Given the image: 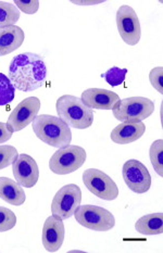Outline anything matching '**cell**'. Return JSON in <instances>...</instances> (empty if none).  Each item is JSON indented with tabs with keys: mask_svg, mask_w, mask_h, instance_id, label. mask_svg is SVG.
Returning a JSON list of instances; mask_svg holds the SVG:
<instances>
[{
	"mask_svg": "<svg viewBox=\"0 0 163 253\" xmlns=\"http://www.w3.org/2000/svg\"><path fill=\"white\" fill-rule=\"evenodd\" d=\"M47 67L38 54L26 52L15 56L9 67V79L15 88L24 92L34 91L46 82Z\"/></svg>",
	"mask_w": 163,
	"mask_h": 253,
	"instance_id": "6da1fadb",
	"label": "cell"
},
{
	"mask_svg": "<svg viewBox=\"0 0 163 253\" xmlns=\"http://www.w3.org/2000/svg\"><path fill=\"white\" fill-rule=\"evenodd\" d=\"M33 130L37 138L53 148L67 147L72 141V131L70 126L53 115L41 114L33 121Z\"/></svg>",
	"mask_w": 163,
	"mask_h": 253,
	"instance_id": "7a4b0ae2",
	"label": "cell"
},
{
	"mask_svg": "<svg viewBox=\"0 0 163 253\" xmlns=\"http://www.w3.org/2000/svg\"><path fill=\"white\" fill-rule=\"evenodd\" d=\"M56 110L58 118L70 127L86 129L90 127L94 122L92 109L85 106L82 99L72 95H63L58 98Z\"/></svg>",
	"mask_w": 163,
	"mask_h": 253,
	"instance_id": "3957f363",
	"label": "cell"
},
{
	"mask_svg": "<svg viewBox=\"0 0 163 253\" xmlns=\"http://www.w3.org/2000/svg\"><path fill=\"white\" fill-rule=\"evenodd\" d=\"M155 111V103L149 98L129 97L120 100L113 107V117L120 122L137 123L148 119Z\"/></svg>",
	"mask_w": 163,
	"mask_h": 253,
	"instance_id": "277c9868",
	"label": "cell"
},
{
	"mask_svg": "<svg viewBox=\"0 0 163 253\" xmlns=\"http://www.w3.org/2000/svg\"><path fill=\"white\" fill-rule=\"evenodd\" d=\"M87 153L80 146H67L53 153L49 161V168L57 175H67L78 170L86 161Z\"/></svg>",
	"mask_w": 163,
	"mask_h": 253,
	"instance_id": "5b68a950",
	"label": "cell"
},
{
	"mask_svg": "<svg viewBox=\"0 0 163 253\" xmlns=\"http://www.w3.org/2000/svg\"><path fill=\"white\" fill-rule=\"evenodd\" d=\"M76 222L82 226L95 232H108L116 225L113 214L106 209L97 206H80L74 213Z\"/></svg>",
	"mask_w": 163,
	"mask_h": 253,
	"instance_id": "8992f818",
	"label": "cell"
},
{
	"mask_svg": "<svg viewBox=\"0 0 163 253\" xmlns=\"http://www.w3.org/2000/svg\"><path fill=\"white\" fill-rule=\"evenodd\" d=\"M82 190L78 185L70 184L59 189L51 202V213L58 218L68 219L74 215V213L81 206Z\"/></svg>",
	"mask_w": 163,
	"mask_h": 253,
	"instance_id": "52a82bcc",
	"label": "cell"
},
{
	"mask_svg": "<svg viewBox=\"0 0 163 253\" xmlns=\"http://www.w3.org/2000/svg\"><path fill=\"white\" fill-rule=\"evenodd\" d=\"M83 183L91 194L102 200L112 201L119 196V188L113 179L102 170L88 169L83 173Z\"/></svg>",
	"mask_w": 163,
	"mask_h": 253,
	"instance_id": "ba28073f",
	"label": "cell"
},
{
	"mask_svg": "<svg viewBox=\"0 0 163 253\" xmlns=\"http://www.w3.org/2000/svg\"><path fill=\"white\" fill-rule=\"evenodd\" d=\"M119 34L129 46L137 45L141 37V29L137 14L129 5H121L117 12Z\"/></svg>",
	"mask_w": 163,
	"mask_h": 253,
	"instance_id": "9c48e42d",
	"label": "cell"
},
{
	"mask_svg": "<svg viewBox=\"0 0 163 253\" xmlns=\"http://www.w3.org/2000/svg\"><path fill=\"white\" fill-rule=\"evenodd\" d=\"M41 101L36 97H29L21 101L9 115L7 125L11 131H20L30 125L37 117Z\"/></svg>",
	"mask_w": 163,
	"mask_h": 253,
	"instance_id": "30bf717a",
	"label": "cell"
},
{
	"mask_svg": "<svg viewBox=\"0 0 163 253\" xmlns=\"http://www.w3.org/2000/svg\"><path fill=\"white\" fill-rule=\"evenodd\" d=\"M123 178L128 188L136 194H145L151 187L149 170L137 160H128L124 163Z\"/></svg>",
	"mask_w": 163,
	"mask_h": 253,
	"instance_id": "8fae6325",
	"label": "cell"
},
{
	"mask_svg": "<svg viewBox=\"0 0 163 253\" xmlns=\"http://www.w3.org/2000/svg\"><path fill=\"white\" fill-rule=\"evenodd\" d=\"M16 183L24 188H33L40 178V169L36 161L29 155H19L12 163Z\"/></svg>",
	"mask_w": 163,
	"mask_h": 253,
	"instance_id": "7c38bea8",
	"label": "cell"
},
{
	"mask_svg": "<svg viewBox=\"0 0 163 253\" xmlns=\"http://www.w3.org/2000/svg\"><path fill=\"white\" fill-rule=\"evenodd\" d=\"M64 224L57 216H49L42 227V245L48 252H57L63 245Z\"/></svg>",
	"mask_w": 163,
	"mask_h": 253,
	"instance_id": "4fadbf2b",
	"label": "cell"
},
{
	"mask_svg": "<svg viewBox=\"0 0 163 253\" xmlns=\"http://www.w3.org/2000/svg\"><path fill=\"white\" fill-rule=\"evenodd\" d=\"M81 99L85 106L97 110H112L121 100L118 93L101 88H88L82 93Z\"/></svg>",
	"mask_w": 163,
	"mask_h": 253,
	"instance_id": "5bb4252c",
	"label": "cell"
},
{
	"mask_svg": "<svg viewBox=\"0 0 163 253\" xmlns=\"http://www.w3.org/2000/svg\"><path fill=\"white\" fill-rule=\"evenodd\" d=\"M145 131L146 126L143 122H124L113 128L110 137L111 140L118 145H127L141 138Z\"/></svg>",
	"mask_w": 163,
	"mask_h": 253,
	"instance_id": "9a60e30c",
	"label": "cell"
},
{
	"mask_svg": "<svg viewBox=\"0 0 163 253\" xmlns=\"http://www.w3.org/2000/svg\"><path fill=\"white\" fill-rule=\"evenodd\" d=\"M24 38L23 30L18 25L0 27V57L14 52L22 46Z\"/></svg>",
	"mask_w": 163,
	"mask_h": 253,
	"instance_id": "2e32d148",
	"label": "cell"
},
{
	"mask_svg": "<svg viewBox=\"0 0 163 253\" xmlns=\"http://www.w3.org/2000/svg\"><path fill=\"white\" fill-rule=\"evenodd\" d=\"M0 199L11 206L20 207L26 200L25 192L16 181L8 177H0Z\"/></svg>",
	"mask_w": 163,
	"mask_h": 253,
	"instance_id": "e0dca14e",
	"label": "cell"
},
{
	"mask_svg": "<svg viewBox=\"0 0 163 253\" xmlns=\"http://www.w3.org/2000/svg\"><path fill=\"white\" fill-rule=\"evenodd\" d=\"M136 232L145 236L161 235L163 233L162 213H152L137 219L135 224Z\"/></svg>",
	"mask_w": 163,
	"mask_h": 253,
	"instance_id": "ac0fdd59",
	"label": "cell"
},
{
	"mask_svg": "<svg viewBox=\"0 0 163 253\" xmlns=\"http://www.w3.org/2000/svg\"><path fill=\"white\" fill-rule=\"evenodd\" d=\"M20 11L14 3L0 1V27L14 25L20 19Z\"/></svg>",
	"mask_w": 163,
	"mask_h": 253,
	"instance_id": "d6986e66",
	"label": "cell"
},
{
	"mask_svg": "<svg viewBox=\"0 0 163 253\" xmlns=\"http://www.w3.org/2000/svg\"><path fill=\"white\" fill-rule=\"evenodd\" d=\"M149 157L156 173L163 176V140L158 139L152 142L149 149Z\"/></svg>",
	"mask_w": 163,
	"mask_h": 253,
	"instance_id": "ffe728a7",
	"label": "cell"
},
{
	"mask_svg": "<svg viewBox=\"0 0 163 253\" xmlns=\"http://www.w3.org/2000/svg\"><path fill=\"white\" fill-rule=\"evenodd\" d=\"M15 87L7 75L0 73V107L7 106L13 101Z\"/></svg>",
	"mask_w": 163,
	"mask_h": 253,
	"instance_id": "44dd1931",
	"label": "cell"
},
{
	"mask_svg": "<svg viewBox=\"0 0 163 253\" xmlns=\"http://www.w3.org/2000/svg\"><path fill=\"white\" fill-rule=\"evenodd\" d=\"M126 74L127 69H120L118 67H113L111 69H109L107 72L103 74V78H105L109 85L116 87L124 83Z\"/></svg>",
	"mask_w": 163,
	"mask_h": 253,
	"instance_id": "7402d4cb",
	"label": "cell"
},
{
	"mask_svg": "<svg viewBox=\"0 0 163 253\" xmlns=\"http://www.w3.org/2000/svg\"><path fill=\"white\" fill-rule=\"evenodd\" d=\"M18 157L19 152L13 146H0V169L12 166V163Z\"/></svg>",
	"mask_w": 163,
	"mask_h": 253,
	"instance_id": "603a6c76",
	"label": "cell"
},
{
	"mask_svg": "<svg viewBox=\"0 0 163 253\" xmlns=\"http://www.w3.org/2000/svg\"><path fill=\"white\" fill-rule=\"evenodd\" d=\"M16 224L15 214L7 208L0 207V233L8 232Z\"/></svg>",
	"mask_w": 163,
	"mask_h": 253,
	"instance_id": "cb8c5ba5",
	"label": "cell"
},
{
	"mask_svg": "<svg viewBox=\"0 0 163 253\" xmlns=\"http://www.w3.org/2000/svg\"><path fill=\"white\" fill-rule=\"evenodd\" d=\"M149 81L152 87L157 89L158 92L163 93V68L158 67L152 69L149 74Z\"/></svg>",
	"mask_w": 163,
	"mask_h": 253,
	"instance_id": "d4e9b609",
	"label": "cell"
},
{
	"mask_svg": "<svg viewBox=\"0 0 163 253\" xmlns=\"http://www.w3.org/2000/svg\"><path fill=\"white\" fill-rule=\"evenodd\" d=\"M14 5L26 14H35L38 8H40V1L38 0H32V1H20L15 0Z\"/></svg>",
	"mask_w": 163,
	"mask_h": 253,
	"instance_id": "484cf974",
	"label": "cell"
},
{
	"mask_svg": "<svg viewBox=\"0 0 163 253\" xmlns=\"http://www.w3.org/2000/svg\"><path fill=\"white\" fill-rule=\"evenodd\" d=\"M12 136H13V131L10 130L7 123L0 122V145L4 144L5 141L11 139V137Z\"/></svg>",
	"mask_w": 163,
	"mask_h": 253,
	"instance_id": "4316f807",
	"label": "cell"
},
{
	"mask_svg": "<svg viewBox=\"0 0 163 253\" xmlns=\"http://www.w3.org/2000/svg\"><path fill=\"white\" fill-rule=\"evenodd\" d=\"M74 3H78V4H95V3H100L102 1H91V2H86V1H83V2H78V1H73Z\"/></svg>",
	"mask_w": 163,
	"mask_h": 253,
	"instance_id": "83f0119b",
	"label": "cell"
}]
</instances>
